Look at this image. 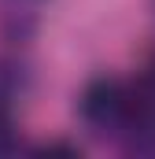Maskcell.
Masks as SVG:
<instances>
[{
  "instance_id": "1",
  "label": "cell",
  "mask_w": 155,
  "mask_h": 159,
  "mask_svg": "<svg viewBox=\"0 0 155 159\" xmlns=\"http://www.w3.org/2000/svg\"><path fill=\"white\" fill-rule=\"evenodd\" d=\"M137 107V89L118 78H96L81 93V119L100 133H126Z\"/></svg>"
},
{
  "instance_id": "2",
  "label": "cell",
  "mask_w": 155,
  "mask_h": 159,
  "mask_svg": "<svg viewBox=\"0 0 155 159\" xmlns=\"http://www.w3.org/2000/svg\"><path fill=\"white\" fill-rule=\"evenodd\" d=\"M11 148H15V126H11V115L4 111V104H0V156L11 152Z\"/></svg>"
}]
</instances>
